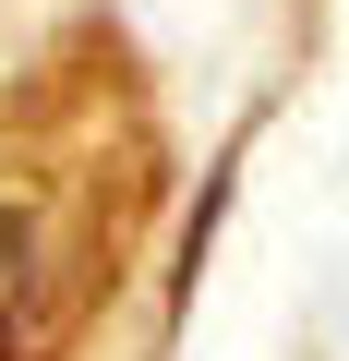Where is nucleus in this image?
Instances as JSON below:
<instances>
[{"mask_svg":"<svg viewBox=\"0 0 349 361\" xmlns=\"http://www.w3.org/2000/svg\"><path fill=\"white\" fill-rule=\"evenodd\" d=\"M157 180L169 133L109 37L0 49V361H109Z\"/></svg>","mask_w":349,"mask_h":361,"instance_id":"obj_1","label":"nucleus"}]
</instances>
